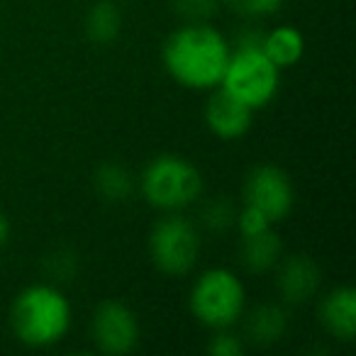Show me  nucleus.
Returning <instances> with one entry per match:
<instances>
[{
  "instance_id": "15",
  "label": "nucleus",
  "mask_w": 356,
  "mask_h": 356,
  "mask_svg": "<svg viewBox=\"0 0 356 356\" xmlns=\"http://www.w3.org/2000/svg\"><path fill=\"white\" fill-rule=\"evenodd\" d=\"M95 188L105 200L120 203V200H127L129 193H132V176L120 163H105V166L98 168Z\"/></svg>"
},
{
  "instance_id": "19",
  "label": "nucleus",
  "mask_w": 356,
  "mask_h": 356,
  "mask_svg": "<svg viewBox=\"0 0 356 356\" xmlns=\"http://www.w3.org/2000/svg\"><path fill=\"white\" fill-rule=\"evenodd\" d=\"M229 3L234 6V10H239L242 15L249 17L273 15L283 6V0H229Z\"/></svg>"
},
{
  "instance_id": "13",
  "label": "nucleus",
  "mask_w": 356,
  "mask_h": 356,
  "mask_svg": "<svg viewBox=\"0 0 356 356\" xmlns=\"http://www.w3.org/2000/svg\"><path fill=\"white\" fill-rule=\"evenodd\" d=\"M261 49L276 69H286V66H293L300 61L305 42H302L300 32L293 30V27H278L271 35L264 37Z\"/></svg>"
},
{
  "instance_id": "11",
  "label": "nucleus",
  "mask_w": 356,
  "mask_h": 356,
  "mask_svg": "<svg viewBox=\"0 0 356 356\" xmlns=\"http://www.w3.org/2000/svg\"><path fill=\"white\" fill-rule=\"evenodd\" d=\"M322 325L341 341H351L356 334V293L351 288H337L320 305Z\"/></svg>"
},
{
  "instance_id": "9",
  "label": "nucleus",
  "mask_w": 356,
  "mask_h": 356,
  "mask_svg": "<svg viewBox=\"0 0 356 356\" xmlns=\"http://www.w3.org/2000/svg\"><path fill=\"white\" fill-rule=\"evenodd\" d=\"M252 113L254 110L249 105H244L242 100H237L227 90H218V93L210 98L208 110H205V118L208 124L218 137L222 139H237L252 124Z\"/></svg>"
},
{
  "instance_id": "8",
  "label": "nucleus",
  "mask_w": 356,
  "mask_h": 356,
  "mask_svg": "<svg viewBox=\"0 0 356 356\" xmlns=\"http://www.w3.org/2000/svg\"><path fill=\"white\" fill-rule=\"evenodd\" d=\"M93 339L108 354H127L137 346L139 325L134 312L118 300H108L93 315Z\"/></svg>"
},
{
  "instance_id": "21",
  "label": "nucleus",
  "mask_w": 356,
  "mask_h": 356,
  "mask_svg": "<svg viewBox=\"0 0 356 356\" xmlns=\"http://www.w3.org/2000/svg\"><path fill=\"white\" fill-rule=\"evenodd\" d=\"M210 354L213 356H239L242 354V341L229 332H220L210 341Z\"/></svg>"
},
{
  "instance_id": "16",
  "label": "nucleus",
  "mask_w": 356,
  "mask_h": 356,
  "mask_svg": "<svg viewBox=\"0 0 356 356\" xmlns=\"http://www.w3.org/2000/svg\"><path fill=\"white\" fill-rule=\"evenodd\" d=\"M120 32V13L110 3H100L88 15V35L98 44H108Z\"/></svg>"
},
{
  "instance_id": "22",
  "label": "nucleus",
  "mask_w": 356,
  "mask_h": 356,
  "mask_svg": "<svg viewBox=\"0 0 356 356\" xmlns=\"http://www.w3.org/2000/svg\"><path fill=\"white\" fill-rule=\"evenodd\" d=\"M8 237H10V222H8L6 215L0 213V247L8 242Z\"/></svg>"
},
{
  "instance_id": "10",
  "label": "nucleus",
  "mask_w": 356,
  "mask_h": 356,
  "mask_svg": "<svg viewBox=\"0 0 356 356\" xmlns=\"http://www.w3.org/2000/svg\"><path fill=\"white\" fill-rule=\"evenodd\" d=\"M320 266L305 254L291 257L278 268V291L288 302H305L320 288Z\"/></svg>"
},
{
  "instance_id": "1",
  "label": "nucleus",
  "mask_w": 356,
  "mask_h": 356,
  "mask_svg": "<svg viewBox=\"0 0 356 356\" xmlns=\"http://www.w3.org/2000/svg\"><path fill=\"white\" fill-rule=\"evenodd\" d=\"M163 61L178 83L188 88H215L227 69L229 49L220 32L193 22L173 32L163 47Z\"/></svg>"
},
{
  "instance_id": "2",
  "label": "nucleus",
  "mask_w": 356,
  "mask_h": 356,
  "mask_svg": "<svg viewBox=\"0 0 356 356\" xmlns=\"http://www.w3.org/2000/svg\"><path fill=\"white\" fill-rule=\"evenodd\" d=\"M69 325V300L51 286L25 288L13 305V330L30 346L56 344L66 334Z\"/></svg>"
},
{
  "instance_id": "4",
  "label": "nucleus",
  "mask_w": 356,
  "mask_h": 356,
  "mask_svg": "<svg viewBox=\"0 0 356 356\" xmlns=\"http://www.w3.org/2000/svg\"><path fill=\"white\" fill-rule=\"evenodd\" d=\"M222 88L249 108H264L278 90V69L259 47H239L229 54Z\"/></svg>"
},
{
  "instance_id": "20",
  "label": "nucleus",
  "mask_w": 356,
  "mask_h": 356,
  "mask_svg": "<svg viewBox=\"0 0 356 356\" xmlns=\"http://www.w3.org/2000/svg\"><path fill=\"white\" fill-rule=\"evenodd\" d=\"M268 227H271V220H268L266 215L259 213L252 205H244L242 215H239V229H242V234H257Z\"/></svg>"
},
{
  "instance_id": "12",
  "label": "nucleus",
  "mask_w": 356,
  "mask_h": 356,
  "mask_svg": "<svg viewBox=\"0 0 356 356\" xmlns=\"http://www.w3.org/2000/svg\"><path fill=\"white\" fill-rule=\"evenodd\" d=\"M281 257V239L271 229H261L257 234H244L242 242V261L249 271L261 273L278 264Z\"/></svg>"
},
{
  "instance_id": "18",
  "label": "nucleus",
  "mask_w": 356,
  "mask_h": 356,
  "mask_svg": "<svg viewBox=\"0 0 356 356\" xmlns=\"http://www.w3.org/2000/svg\"><path fill=\"white\" fill-rule=\"evenodd\" d=\"M218 8V0H176V13L191 22H203Z\"/></svg>"
},
{
  "instance_id": "6",
  "label": "nucleus",
  "mask_w": 356,
  "mask_h": 356,
  "mask_svg": "<svg viewBox=\"0 0 356 356\" xmlns=\"http://www.w3.org/2000/svg\"><path fill=\"white\" fill-rule=\"evenodd\" d=\"M152 259L163 273H188L198 259L200 239L195 227L184 218H166L154 225L149 237Z\"/></svg>"
},
{
  "instance_id": "7",
  "label": "nucleus",
  "mask_w": 356,
  "mask_h": 356,
  "mask_svg": "<svg viewBox=\"0 0 356 356\" xmlns=\"http://www.w3.org/2000/svg\"><path fill=\"white\" fill-rule=\"evenodd\" d=\"M244 205H252L271 222L286 218L293 208L291 178L276 166H259L249 173L244 186Z\"/></svg>"
},
{
  "instance_id": "17",
  "label": "nucleus",
  "mask_w": 356,
  "mask_h": 356,
  "mask_svg": "<svg viewBox=\"0 0 356 356\" xmlns=\"http://www.w3.org/2000/svg\"><path fill=\"white\" fill-rule=\"evenodd\" d=\"M203 218L210 229H227L234 220V210H232V205L227 203V198H215L213 203L205 208Z\"/></svg>"
},
{
  "instance_id": "3",
  "label": "nucleus",
  "mask_w": 356,
  "mask_h": 356,
  "mask_svg": "<svg viewBox=\"0 0 356 356\" xmlns=\"http://www.w3.org/2000/svg\"><path fill=\"white\" fill-rule=\"evenodd\" d=\"M142 188L154 208L178 210L191 205L203 191V178L198 168L181 156H156L147 166Z\"/></svg>"
},
{
  "instance_id": "14",
  "label": "nucleus",
  "mask_w": 356,
  "mask_h": 356,
  "mask_svg": "<svg viewBox=\"0 0 356 356\" xmlns=\"http://www.w3.org/2000/svg\"><path fill=\"white\" fill-rule=\"evenodd\" d=\"M288 317L278 305H259L247 320V337L254 344H273L286 334Z\"/></svg>"
},
{
  "instance_id": "5",
  "label": "nucleus",
  "mask_w": 356,
  "mask_h": 356,
  "mask_svg": "<svg viewBox=\"0 0 356 356\" xmlns=\"http://www.w3.org/2000/svg\"><path fill=\"white\" fill-rule=\"evenodd\" d=\"M191 307L203 325L225 330L234 325L244 307V286L227 268L203 273L191 293Z\"/></svg>"
}]
</instances>
